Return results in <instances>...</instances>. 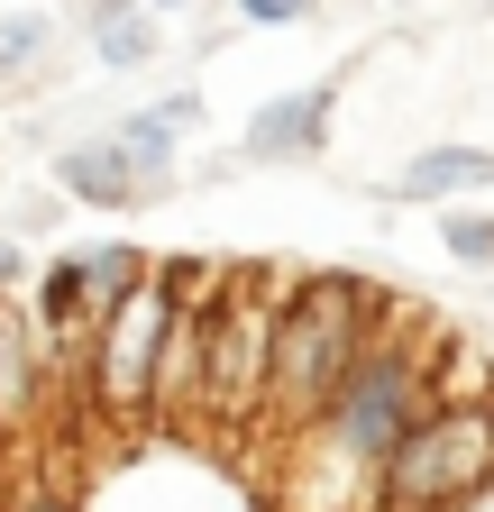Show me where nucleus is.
<instances>
[{"mask_svg": "<svg viewBox=\"0 0 494 512\" xmlns=\"http://www.w3.org/2000/svg\"><path fill=\"white\" fill-rule=\"evenodd\" d=\"M394 202H430V211H449V202H476V192H494V147H467V138H449V147H421L394 183Z\"/></svg>", "mask_w": 494, "mask_h": 512, "instance_id": "10", "label": "nucleus"}, {"mask_svg": "<svg viewBox=\"0 0 494 512\" xmlns=\"http://www.w3.org/2000/svg\"><path fill=\"white\" fill-rule=\"evenodd\" d=\"M83 512H266L257 485L229 476V458L211 448H183V439H138L129 458H119Z\"/></svg>", "mask_w": 494, "mask_h": 512, "instance_id": "5", "label": "nucleus"}, {"mask_svg": "<svg viewBox=\"0 0 494 512\" xmlns=\"http://www.w3.org/2000/svg\"><path fill=\"white\" fill-rule=\"evenodd\" d=\"M156 10H183V0H156Z\"/></svg>", "mask_w": 494, "mask_h": 512, "instance_id": "19", "label": "nucleus"}, {"mask_svg": "<svg viewBox=\"0 0 494 512\" xmlns=\"http://www.w3.org/2000/svg\"><path fill=\"white\" fill-rule=\"evenodd\" d=\"M55 28H65V19H46V10H0V83L37 74V64L55 55Z\"/></svg>", "mask_w": 494, "mask_h": 512, "instance_id": "12", "label": "nucleus"}, {"mask_svg": "<svg viewBox=\"0 0 494 512\" xmlns=\"http://www.w3.org/2000/svg\"><path fill=\"white\" fill-rule=\"evenodd\" d=\"M494 476V394H440L376 476V512H440Z\"/></svg>", "mask_w": 494, "mask_h": 512, "instance_id": "3", "label": "nucleus"}, {"mask_svg": "<svg viewBox=\"0 0 494 512\" xmlns=\"http://www.w3.org/2000/svg\"><path fill=\"white\" fill-rule=\"evenodd\" d=\"M74 19L92 28V55L110 64V74H138V64H156V0H74Z\"/></svg>", "mask_w": 494, "mask_h": 512, "instance_id": "11", "label": "nucleus"}, {"mask_svg": "<svg viewBox=\"0 0 494 512\" xmlns=\"http://www.w3.org/2000/svg\"><path fill=\"white\" fill-rule=\"evenodd\" d=\"M156 275V256L129 247V238H92V247H65L37 266V302H28V330H37V357H74L101 339V320L119 293H138Z\"/></svg>", "mask_w": 494, "mask_h": 512, "instance_id": "4", "label": "nucleus"}, {"mask_svg": "<svg viewBox=\"0 0 494 512\" xmlns=\"http://www.w3.org/2000/svg\"><path fill=\"white\" fill-rule=\"evenodd\" d=\"M440 247L458 256V266L494 275V211H467V202H449V211H440Z\"/></svg>", "mask_w": 494, "mask_h": 512, "instance_id": "14", "label": "nucleus"}, {"mask_svg": "<svg viewBox=\"0 0 494 512\" xmlns=\"http://www.w3.org/2000/svg\"><path fill=\"white\" fill-rule=\"evenodd\" d=\"M229 10H238L247 28H312L321 0H229Z\"/></svg>", "mask_w": 494, "mask_h": 512, "instance_id": "15", "label": "nucleus"}, {"mask_svg": "<svg viewBox=\"0 0 494 512\" xmlns=\"http://www.w3.org/2000/svg\"><path fill=\"white\" fill-rule=\"evenodd\" d=\"M440 512H494V476H485V485H467V494H458V503H440Z\"/></svg>", "mask_w": 494, "mask_h": 512, "instance_id": "17", "label": "nucleus"}, {"mask_svg": "<svg viewBox=\"0 0 494 512\" xmlns=\"http://www.w3.org/2000/svg\"><path fill=\"white\" fill-rule=\"evenodd\" d=\"M275 311H284V302H266L257 275L220 284V302H211V421H229V430L257 421L266 357H275Z\"/></svg>", "mask_w": 494, "mask_h": 512, "instance_id": "7", "label": "nucleus"}, {"mask_svg": "<svg viewBox=\"0 0 494 512\" xmlns=\"http://www.w3.org/2000/svg\"><path fill=\"white\" fill-rule=\"evenodd\" d=\"M110 128H119V138L138 147V165H147V174H156V192H165V183H174V147H183V128H174L156 101H138L129 119H110Z\"/></svg>", "mask_w": 494, "mask_h": 512, "instance_id": "13", "label": "nucleus"}, {"mask_svg": "<svg viewBox=\"0 0 494 512\" xmlns=\"http://www.w3.org/2000/svg\"><path fill=\"white\" fill-rule=\"evenodd\" d=\"M156 110H165V119H174V128H183V138H193V128H202V92H165V101H156Z\"/></svg>", "mask_w": 494, "mask_h": 512, "instance_id": "16", "label": "nucleus"}, {"mask_svg": "<svg viewBox=\"0 0 494 512\" xmlns=\"http://www.w3.org/2000/svg\"><path fill=\"white\" fill-rule=\"evenodd\" d=\"M10 275H19V256H10V247H0V284H10Z\"/></svg>", "mask_w": 494, "mask_h": 512, "instance_id": "18", "label": "nucleus"}, {"mask_svg": "<svg viewBox=\"0 0 494 512\" xmlns=\"http://www.w3.org/2000/svg\"><path fill=\"white\" fill-rule=\"evenodd\" d=\"M330 119H339V83H293V92H266L238 128V156L247 165H302L330 147Z\"/></svg>", "mask_w": 494, "mask_h": 512, "instance_id": "8", "label": "nucleus"}, {"mask_svg": "<svg viewBox=\"0 0 494 512\" xmlns=\"http://www.w3.org/2000/svg\"><path fill=\"white\" fill-rule=\"evenodd\" d=\"M440 357H449V330L440 311H403L385 302L376 330H366V348L348 357L339 394L321 403V421L293 439V476H284V512H376V476L385 458L403 448V430L440 403Z\"/></svg>", "mask_w": 494, "mask_h": 512, "instance_id": "1", "label": "nucleus"}, {"mask_svg": "<svg viewBox=\"0 0 494 512\" xmlns=\"http://www.w3.org/2000/svg\"><path fill=\"white\" fill-rule=\"evenodd\" d=\"M55 192L83 202V211H138L156 192V174L138 165V147L119 138V128H101V138H74L65 156H55Z\"/></svg>", "mask_w": 494, "mask_h": 512, "instance_id": "9", "label": "nucleus"}, {"mask_svg": "<svg viewBox=\"0 0 494 512\" xmlns=\"http://www.w3.org/2000/svg\"><path fill=\"white\" fill-rule=\"evenodd\" d=\"M376 311H385V293L366 284V275H348V266H312L293 293H284V311H275V357H266V394H257V421H247V439H302L321 421V403L339 394V375H348V357L366 348V330H376Z\"/></svg>", "mask_w": 494, "mask_h": 512, "instance_id": "2", "label": "nucleus"}, {"mask_svg": "<svg viewBox=\"0 0 494 512\" xmlns=\"http://www.w3.org/2000/svg\"><path fill=\"white\" fill-rule=\"evenodd\" d=\"M165 330H174V284H165V266H156L138 293H119V302H110L101 339H92V412H101V421H119V430L156 421Z\"/></svg>", "mask_w": 494, "mask_h": 512, "instance_id": "6", "label": "nucleus"}]
</instances>
